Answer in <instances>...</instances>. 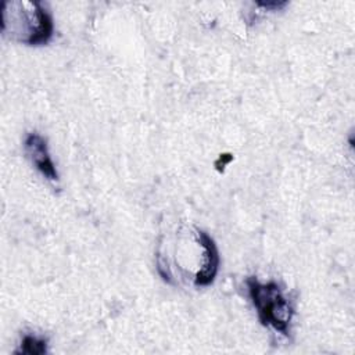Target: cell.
<instances>
[{
	"label": "cell",
	"mask_w": 355,
	"mask_h": 355,
	"mask_svg": "<svg viewBox=\"0 0 355 355\" xmlns=\"http://www.w3.org/2000/svg\"><path fill=\"white\" fill-rule=\"evenodd\" d=\"M53 31V18L40 1L1 3V32L8 39L28 46H43L50 42Z\"/></svg>",
	"instance_id": "obj_1"
},
{
	"label": "cell",
	"mask_w": 355,
	"mask_h": 355,
	"mask_svg": "<svg viewBox=\"0 0 355 355\" xmlns=\"http://www.w3.org/2000/svg\"><path fill=\"white\" fill-rule=\"evenodd\" d=\"M245 283L259 323L275 329L283 336H288L294 308L280 286L275 282L261 283L255 276H250Z\"/></svg>",
	"instance_id": "obj_2"
},
{
	"label": "cell",
	"mask_w": 355,
	"mask_h": 355,
	"mask_svg": "<svg viewBox=\"0 0 355 355\" xmlns=\"http://www.w3.org/2000/svg\"><path fill=\"white\" fill-rule=\"evenodd\" d=\"M25 151L31 159V162L35 165V168L49 180H58V172L55 169V165L49 154L47 141L43 136H40L36 132L28 133L24 143Z\"/></svg>",
	"instance_id": "obj_3"
},
{
	"label": "cell",
	"mask_w": 355,
	"mask_h": 355,
	"mask_svg": "<svg viewBox=\"0 0 355 355\" xmlns=\"http://www.w3.org/2000/svg\"><path fill=\"white\" fill-rule=\"evenodd\" d=\"M197 236L202 247V266L194 277V286L207 287L214 283L219 270V252L214 239L207 232L197 229Z\"/></svg>",
	"instance_id": "obj_4"
},
{
	"label": "cell",
	"mask_w": 355,
	"mask_h": 355,
	"mask_svg": "<svg viewBox=\"0 0 355 355\" xmlns=\"http://www.w3.org/2000/svg\"><path fill=\"white\" fill-rule=\"evenodd\" d=\"M17 354H29V355H40L47 352V341L35 334H25L19 344V349Z\"/></svg>",
	"instance_id": "obj_5"
},
{
	"label": "cell",
	"mask_w": 355,
	"mask_h": 355,
	"mask_svg": "<svg viewBox=\"0 0 355 355\" xmlns=\"http://www.w3.org/2000/svg\"><path fill=\"white\" fill-rule=\"evenodd\" d=\"M257 4L262 8H266V10H280L287 4V1H266V3L265 1H258Z\"/></svg>",
	"instance_id": "obj_6"
}]
</instances>
